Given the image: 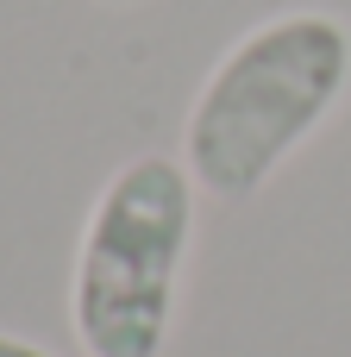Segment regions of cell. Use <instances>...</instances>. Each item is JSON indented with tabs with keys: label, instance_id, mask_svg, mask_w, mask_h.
Returning <instances> with one entry per match:
<instances>
[{
	"label": "cell",
	"instance_id": "1",
	"mask_svg": "<svg viewBox=\"0 0 351 357\" xmlns=\"http://www.w3.org/2000/svg\"><path fill=\"white\" fill-rule=\"evenodd\" d=\"M351 25L327 6H295L251 25L201 82L182 163L214 201H251L345 100Z\"/></svg>",
	"mask_w": 351,
	"mask_h": 357
},
{
	"label": "cell",
	"instance_id": "2",
	"mask_svg": "<svg viewBox=\"0 0 351 357\" xmlns=\"http://www.w3.org/2000/svg\"><path fill=\"white\" fill-rule=\"evenodd\" d=\"M195 195L188 163L157 151L119 163L94 195L69 270V326L88 357H163L195 245Z\"/></svg>",
	"mask_w": 351,
	"mask_h": 357
},
{
	"label": "cell",
	"instance_id": "3",
	"mask_svg": "<svg viewBox=\"0 0 351 357\" xmlns=\"http://www.w3.org/2000/svg\"><path fill=\"white\" fill-rule=\"evenodd\" d=\"M0 357H57V351L31 345V339H19V333H0Z\"/></svg>",
	"mask_w": 351,
	"mask_h": 357
}]
</instances>
